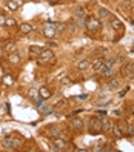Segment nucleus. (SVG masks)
Segmentation results:
<instances>
[{
	"label": "nucleus",
	"mask_w": 134,
	"mask_h": 152,
	"mask_svg": "<svg viewBox=\"0 0 134 152\" xmlns=\"http://www.w3.org/2000/svg\"><path fill=\"white\" fill-rule=\"evenodd\" d=\"M5 25H6L8 28H14V26L17 25V22H15L14 19H5Z\"/></svg>",
	"instance_id": "25"
},
{
	"label": "nucleus",
	"mask_w": 134,
	"mask_h": 152,
	"mask_svg": "<svg viewBox=\"0 0 134 152\" xmlns=\"http://www.w3.org/2000/svg\"><path fill=\"white\" fill-rule=\"evenodd\" d=\"M2 56H3V49L0 48V57H2Z\"/></svg>",
	"instance_id": "39"
},
{
	"label": "nucleus",
	"mask_w": 134,
	"mask_h": 152,
	"mask_svg": "<svg viewBox=\"0 0 134 152\" xmlns=\"http://www.w3.org/2000/svg\"><path fill=\"white\" fill-rule=\"evenodd\" d=\"M2 146L8 151H13V149H19L22 146V140L20 138H13V137H5L2 140Z\"/></svg>",
	"instance_id": "1"
},
{
	"label": "nucleus",
	"mask_w": 134,
	"mask_h": 152,
	"mask_svg": "<svg viewBox=\"0 0 134 152\" xmlns=\"http://www.w3.org/2000/svg\"><path fill=\"white\" fill-rule=\"evenodd\" d=\"M39 95H40L42 100H48L51 97V92H50V89H48L46 86H42V88L39 89Z\"/></svg>",
	"instance_id": "9"
},
{
	"label": "nucleus",
	"mask_w": 134,
	"mask_h": 152,
	"mask_svg": "<svg viewBox=\"0 0 134 152\" xmlns=\"http://www.w3.org/2000/svg\"><path fill=\"white\" fill-rule=\"evenodd\" d=\"M43 35L46 37V39H54V37H56V29H54V26H51V25L45 26Z\"/></svg>",
	"instance_id": "6"
},
{
	"label": "nucleus",
	"mask_w": 134,
	"mask_h": 152,
	"mask_svg": "<svg viewBox=\"0 0 134 152\" xmlns=\"http://www.w3.org/2000/svg\"><path fill=\"white\" fill-rule=\"evenodd\" d=\"M74 31H76V26L69 25V26H68V32H74Z\"/></svg>",
	"instance_id": "35"
},
{
	"label": "nucleus",
	"mask_w": 134,
	"mask_h": 152,
	"mask_svg": "<svg viewBox=\"0 0 134 152\" xmlns=\"http://www.w3.org/2000/svg\"><path fill=\"white\" fill-rule=\"evenodd\" d=\"M29 97H33L34 100H37V97H40V95H39V92H37V89L33 88V89H29Z\"/></svg>",
	"instance_id": "30"
},
{
	"label": "nucleus",
	"mask_w": 134,
	"mask_h": 152,
	"mask_svg": "<svg viewBox=\"0 0 134 152\" xmlns=\"http://www.w3.org/2000/svg\"><path fill=\"white\" fill-rule=\"evenodd\" d=\"M40 112L42 114H51L52 109H51V108H48V106H45V108H42V109H40Z\"/></svg>",
	"instance_id": "31"
},
{
	"label": "nucleus",
	"mask_w": 134,
	"mask_h": 152,
	"mask_svg": "<svg viewBox=\"0 0 134 152\" xmlns=\"http://www.w3.org/2000/svg\"><path fill=\"white\" fill-rule=\"evenodd\" d=\"M65 105H66V101L63 100V101H59L57 105H56V108H63V106H65Z\"/></svg>",
	"instance_id": "32"
},
{
	"label": "nucleus",
	"mask_w": 134,
	"mask_h": 152,
	"mask_svg": "<svg viewBox=\"0 0 134 152\" xmlns=\"http://www.w3.org/2000/svg\"><path fill=\"white\" fill-rule=\"evenodd\" d=\"M123 2H131V0H123Z\"/></svg>",
	"instance_id": "40"
},
{
	"label": "nucleus",
	"mask_w": 134,
	"mask_h": 152,
	"mask_svg": "<svg viewBox=\"0 0 134 152\" xmlns=\"http://www.w3.org/2000/svg\"><path fill=\"white\" fill-rule=\"evenodd\" d=\"M3 49L6 51L8 54H11V52H15V45H14L13 42H8L6 45H5V48H3Z\"/></svg>",
	"instance_id": "23"
},
{
	"label": "nucleus",
	"mask_w": 134,
	"mask_h": 152,
	"mask_svg": "<svg viewBox=\"0 0 134 152\" xmlns=\"http://www.w3.org/2000/svg\"><path fill=\"white\" fill-rule=\"evenodd\" d=\"M54 146H56V149H59V151H65L66 149V142H65V140H62V138H59V137H56L54 138Z\"/></svg>",
	"instance_id": "7"
},
{
	"label": "nucleus",
	"mask_w": 134,
	"mask_h": 152,
	"mask_svg": "<svg viewBox=\"0 0 134 152\" xmlns=\"http://www.w3.org/2000/svg\"><path fill=\"white\" fill-rule=\"evenodd\" d=\"M116 58H108V60H105V65H106V66H108V68H112V66H114V65H116Z\"/></svg>",
	"instance_id": "29"
},
{
	"label": "nucleus",
	"mask_w": 134,
	"mask_h": 152,
	"mask_svg": "<svg viewBox=\"0 0 134 152\" xmlns=\"http://www.w3.org/2000/svg\"><path fill=\"white\" fill-rule=\"evenodd\" d=\"M103 65H105V60H103V58H97V60H94V63H93V69H94V72H99Z\"/></svg>",
	"instance_id": "11"
},
{
	"label": "nucleus",
	"mask_w": 134,
	"mask_h": 152,
	"mask_svg": "<svg viewBox=\"0 0 134 152\" xmlns=\"http://www.w3.org/2000/svg\"><path fill=\"white\" fill-rule=\"evenodd\" d=\"M46 2H48V3H57L59 0H46Z\"/></svg>",
	"instance_id": "37"
},
{
	"label": "nucleus",
	"mask_w": 134,
	"mask_h": 152,
	"mask_svg": "<svg viewBox=\"0 0 134 152\" xmlns=\"http://www.w3.org/2000/svg\"><path fill=\"white\" fill-rule=\"evenodd\" d=\"M74 14H76V17H85V15H87V11H85L83 6H77L76 11H74Z\"/></svg>",
	"instance_id": "22"
},
{
	"label": "nucleus",
	"mask_w": 134,
	"mask_h": 152,
	"mask_svg": "<svg viewBox=\"0 0 134 152\" xmlns=\"http://www.w3.org/2000/svg\"><path fill=\"white\" fill-rule=\"evenodd\" d=\"M54 26H56V28H57L59 31H63V29H65V28H66V26H65V25H54Z\"/></svg>",
	"instance_id": "33"
},
{
	"label": "nucleus",
	"mask_w": 134,
	"mask_h": 152,
	"mask_svg": "<svg viewBox=\"0 0 134 152\" xmlns=\"http://www.w3.org/2000/svg\"><path fill=\"white\" fill-rule=\"evenodd\" d=\"M111 131H112V123L110 120H103V121H102V132L108 134Z\"/></svg>",
	"instance_id": "10"
},
{
	"label": "nucleus",
	"mask_w": 134,
	"mask_h": 152,
	"mask_svg": "<svg viewBox=\"0 0 134 152\" xmlns=\"http://www.w3.org/2000/svg\"><path fill=\"white\" fill-rule=\"evenodd\" d=\"M60 83L65 85V86H69V85H73V81H71V78H68V77H62L60 78Z\"/></svg>",
	"instance_id": "28"
},
{
	"label": "nucleus",
	"mask_w": 134,
	"mask_h": 152,
	"mask_svg": "<svg viewBox=\"0 0 134 152\" xmlns=\"http://www.w3.org/2000/svg\"><path fill=\"white\" fill-rule=\"evenodd\" d=\"M0 121H2V120H0Z\"/></svg>",
	"instance_id": "42"
},
{
	"label": "nucleus",
	"mask_w": 134,
	"mask_h": 152,
	"mask_svg": "<svg viewBox=\"0 0 134 152\" xmlns=\"http://www.w3.org/2000/svg\"><path fill=\"white\" fill-rule=\"evenodd\" d=\"M14 2H15V3H17V5H19V6H20V5H22V0H14Z\"/></svg>",
	"instance_id": "38"
},
{
	"label": "nucleus",
	"mask_w": 134,
	"mask_h": 152,
	"mask_svg": "<svg viewBox=\"0 0 134 152\" xmlns=\"http://www.w3.org/2000/svg\"><path fill=\"white\" fill-rule=\"evenodd\" d=\"M52 58H54V54H52L51 49H42L40 56H39V60H40L42 63L50 62V60H52Z\"/></svg>",
	"instance_id": "3"
},
{
	"label": "nucleus",
	"mask_w": 134,
	"mask_h": 152,
	"mask_svg": "<svg viewBox=\"0 0 134 152\" xmlns=\"http://www.w3.org/2000/svg\"><path fill=\"white\" fill-rule=\"evenodd\" d=\"M42 49H43V48H40V46H31V48H29V54H31V57L40 56Z\"/></svg>",
	"instance_id": "18"
},
{
	"label": "nucleus",
	"mask_w": 134,
	"mask_h": 152,
	"mask_svg": "<svg viewBox=\"0 0 134 152\" xmlns=\"http://www.w3.org/2000/svg\"><path fill=\"white\" fill-rule=\"evenodd\" d=\"M88 68H89V62L88 60H80L77 63V69H79V71H87Z\"/></svg>",
	"instance_id": "17"
},
{
	"label": "nucleus",
	"mask_w": 134,
	"mask_h": 152,
	"mask_svg": "<svg viewBox=\"0 0 134 152\" xmlns=\"http://www.w3.org/2000/svg\"><path fill=\"white\" fill-rule=\"evenodd\" d=\"M112 135H114V138H122V129H120V126L119 124H112Z\"/></svg>",
	"instance_id": "13"
},
{
	"label": "nucleus",
	"mask_w": 134,
	"mask_h": 152,
	"mask_svg": "<svg viewBox=\"0 0 134 152\" xmlns=\"http://www.w3.org/2000/svg\"><path fill=\"white\" fill-rule=\"evenodd\" d=\"M76 23L80 28H87V20H85V17H76Z\"/></svg>",
	"instance_id": "24"
},
{
	"label": "nucleus",
	"mask_w": 134,
	"mask_h": 152,
	"mask_svg": "<svg viewBox=\"0 0 134 152\" xmlns=\"http://www.w3.org/2000/svg\"><path fill=\"white\" fill-rule=\"evenodd\" d=\"M99 19H110V11L106 8H99Z\"/></svg>",
	"instance_id": "19"
},
{
	"label": "nucleus",
	"mask_w": 134,
	"mask_h": 152,
	"mask_svg": "<svg viewBox=\"0 0 134 152\" xmlns=\"http://www.w3.org/2000/svg\"><path fill=\"white\" fill-rule=\"evenodd\" d=\"M8 60H9V63H13V65H19L20 63V57H19L17 52H11V54H9V57H8Z\"/></svg>",
	"instance_id": "14"
},
{
	"label": "nucleus",
	"mask_w": 134,
	"mask_h": 152,
	"mask_svg": "<svg viewBox=\"0 0 134 152\" xmlns=\"http://www.w3.org/2000/svg\"><path fill=\"white\" fill-rule=\"evenodd\" d=\"M48 132H50V135H51V137H54V138L62 134V131L57 126H50V128H48Z\"/></svg>",
	"instance_id": "15"
},
{
	"label": "nucleus",
	"mask_w": 134,
	"mask_h": 152,
	"mask_svg": "<svg viewBox=\"0 0 134 152\" xmlns=\"http://www.w3.org/2000/svg\"><path fill=\"white\" fill-rule=\"evenodd\" d=\"M133 114H134V106H133Z\"/></svg>",
	"instance_id": "41"
},
{
	"label": "nucleus",
	"mask_w": 134,
	"mask_h": 152,
	"mask_svg": "<svg viewBox=\"0 0 134 152\" xmlns=\"http://www.w3.org/2000/svg\"><path fill=\"white\" fill-rule=\"evenodd\" d=\"M3 83L6 85V86H11L14 83V80H13L11 75H5V77H3Z\"/></svg>",
	"instance_id": "26"
},
{
	"label": "nucleus",
	"mask_w": 134,
	"mask_h": 152,
	"mask_svg": "<svg viewBox=\"0 0 134 152\" xmlns=\"http://www.w3.org/2000/svg\"><path fill=\"white\" fill-rule=\"evenodd\" d=\"M71 124H73L74 131H82L83 129V121L80 120V118H74V120L71 121Z\"/></svg>",
	"instance_id": "12"
},
{
	"label": "nucleus",
	"mask_w": 134,
	"mask_h": 152,
	"mask_svg": "<svg viewBox=\"0 0 134 152\" xmlns=\"http://www.w3.org/2000/svg\"><path fill=\"white\" fill-rule=\"evenodd\" d=\"M8 9H11V11H15V9H19V5L14 2V0H9L8 2Z\"/></svg>",
	"instance_id": "27"
},
{
	"label": "nucleus",
	"mask_w": 134,
	"mask_h": 152,
	"mask_svg": "<svg viewBox=\"0 0 134 152\" xmlns=\"http://www.w3.org/2000/svg\"><path fill=\"white\" fill-rule=\"evenodd\" d=\"M111 28L114 29V31H122V29H123V25H122V22H120V20L114 19V20L111 22Z\"/></svg>",
	"instance_id": "16"
},
{
	"label": "nucleus",
	"mask_w": 134,
	"mask_h": 152,
	"mask_svg": "<svg viewBox=\"0 0 134 152\" xmlns=\"http://www.w3.org/2000/svg\"><path fill=\"white\" fill-rule=\"evenodd\" d=\"M122 74H123V77H133L134 75V63H126L125 66H122Z\"/></svg>",
	"instance_id": "5"
},
{
	"label": "nucleus",
	"mask_w": 134,
	"mask_h": 152,
	"mask_svg": "<svg viewBox=\"0 0 134 152\" xmlns=\"http://www.w3.org/2000/svg\"><path fill=\"white\" fill-rule=\"evenodd\" d=\"M77 99H79V100H87V99H88V94H82V95H79Z\"/></svg>",
	"instance_id": "34"
},
{
	"label": "nucleus",
	"mask_w": 134,
	"mask_h": 152,
	"mask_svg": "<svg viewBox=\"0 0 134 152\" xmlns=\"http://www.w3.org/2000/svg\"><path fill=\"white\" fill-rule=\"evenodd\" d=\"M20 31H22L23 34H29V32L33 31V26H31L29 23H22L20 25Z\"/></svg>",
	"instance_id": "21"
},
{
	"label": "nucleus",
	"mask_w": 134,
	"mask_h": 152,
	"mask_svg": "<svg viewBox=\"0 0 134 152\" xmlns=\"http://www.w3.org/2000/svg\"><path fill=\"white\" fill-rule=\"evenodd\" d=\"M100 20H97V19H89L88 22H87V28L89 29V31H93V32H96V31H99L100 29Z\"/></svg>",
	"instance_id": "4"
},
{
	"label": "nucleus",
	"mask_w": 134,
	"mask_h": 152,
	"mask_svg": "<svg viewBox=\"0 0 134 152\" xmlns=\"http://www.w3.org/2000/svg\"><path fill=\"white\" fill-rule=\"evenodd\" d=\"M0 25H5V17H3V14H0Z\"/></svg>",
	"instance_id": "36"
},
{
	"label": "nucleus",
	"mask_w": 134,
	"mask_h": 152,
	"mask_svg": "<svg viewBox=\"0 0 134 152\" xmlns=\"http://www.w3.org/2000/svg\"><path fill=\"white\" fill-rule=\"evenodd\" d=\"M119 85H120V80L119 78H112L111 81H110V83H108V89H117V88H119Z\"/></svg>",
	"instance_id": "20"
},
{
	"label": "nucleus",
	"mask_w": 134,
	"mask_h": 152,
	"mask_svg": "<svg viewBox=\"0 0 134 152\" xmlns=\"http://www.w3.org/2000/svg\"><path fill=\"white\" fill-rule=\"evenodd\" d=\"M99 72H100L102 77H112V75H114V72H112V68H108L106 65L102 66V69H100Z\"/></svg>",
	"instance_id": "8"
},
{
	"label": "nucleus",
	"mask_w": 134,
	"mask_h": 152,
	"mask_svg": "<svg viewBox=\"0 0 134 152\" xmlns=\"http://www.w3.org/2000/svg\"><path fill=\"white\" fill-rule=\"evenodd\" d=\"M102 118H99V117H93L91 120L88 121V131L91 132V134H99V132H102Z\"/></svg>",
	"instance_id": "2"
}]
</instances>
